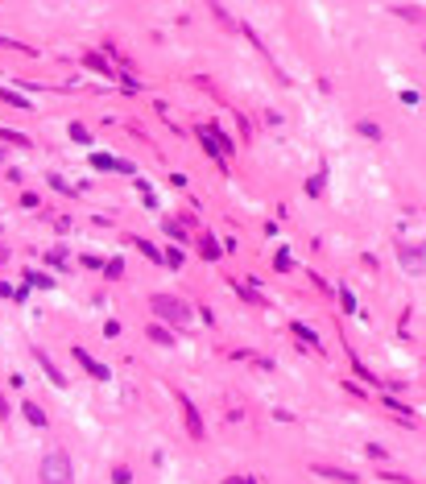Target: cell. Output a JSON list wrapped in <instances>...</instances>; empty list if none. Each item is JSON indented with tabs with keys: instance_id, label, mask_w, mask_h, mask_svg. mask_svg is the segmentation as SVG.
Returning <instances> with one entry per match:
<instances>
[{
	"instance_id": "1",
	"label": "cell",
	"mask_w": 426,
	"mask_h": 484,
	"mask_svg": "<svg viewBox=\"0 0 426 484\" xmlns=\"http://www.w3.org/2000/svg\"><path fill=\"white\" fill-rule=\"evenodd\" d=\"M37 481L41 484H75V464H70V456L66 452H46L41 456V464H37Z\"/></svg>"
},
{
	"instance_id": "2",
	"label": "cell",
	"mask_w": 426,
	"mask_h": 484,
	"mask_svg": "<svg viewBox=\"0 0 426 484\" xmlns=\"http://www.w3.org/2000/svg\"><path fill=\"white\" fill-rule=\"evenodd\" d=\"M149 307H153V315L157 319H166V323H174V327H186L195 315H191V307L182 302V298H174V294H153L149 298Z\"/></svg>"
},
{
	"instance_id": "3",
	"label": "cell",
	"mask_w": 426,
	"mask_h": 484,
	"mask_svg": "<svg viewBox=\"0 0 426 484\" xmlns=\"http://www.w3.org/2000/svg\"><path fill=\"white\" fill-rule=\"evenodd\" d=\"M398 261L410 278H423L426 273V249L423 244H398Z\"/></svg>"
},
{
	"instance_id": "4",
	"label": "cell",
	"mask_w": 426,
	"mask_h": 484,
	"mask_svg": "<svg viewBox=\"0 0 426 484\" xmlns=\"http://www.w3.org/2000/svg\"><path fill=\"white\" fill-rule=\"evenodd\" d=\"M75 360H79V365H83V373H87V377H95V381H108V377H112V369H108L104 360H95L87 348H75Z\"/></svg>"
},
{
	"instance_id": "5",
	"label": "cell",
	"mask_w": 426,
	"mask_h": 484,
	"mask_svg": "<svg viewBox=\"0 0 426 484\" xmlns=\"http://www.w3.org/2000/svg\"><path fill=\"white\" fill-rule=\"evenodd\" d=\"M174 398H178V406H182V414H186V431H191V439H203L207 431H203V418H199V410H195V402H191V398H186L182 389H178Z\"/></svg>"
},
{
	"instance_id": "6",
	"label": "cell",
	"mask_w": 426,
	"mask_h": 484,
	"mask_svg": "<svg viewBox=\"0 0 426 484\" xmlns=\"http://www.w3.org/2000/svg\"><path fill=\"white\" fill-rule=\"evenodd\" d=\"M33 360L46 369V377H50V385H54V389H62V385H66V377H62V373H58V365L46 356V348H33Z\"/></svg>"
},
{
	"instance_id": "7",
	"label": "cell",
	"mask_w": 426,
	"mask_h": 484,
	"mask_svg": "<svg viewBox=\"0 0 426 484\" xmlns=\"http://www.w3.org/2000/svg\"><path fill=\"white\" fill-rule=\"evenodd\" d=\"M203 133H207V137L215 141V149H220V153H224V162H228V153L236 149V145H232V137H228L224 128H215V124H203Z\"/></svg>"
},
{
	"instance_id": "8",
	"label": "cell",
	"mask_w": 426,
	"mask_h": 484,
	"mask_svg": "<svg viewBox=\"0 0 426 484\" xmlns=\"http://www.w3.org/2000/svg\"><path fill=\"white\" fill-rule=\"evenodd\" d=\"M294 340H302L307 348L323 352V340H319V331H315V327H307V323H298V319H294Z\"/></svg>"
},
{
	"instance_id": "9",
	"label": "cell",
	"mask_w": 426,
	"mask_h": 484,
	"mask_svg": "<svg viewBox=\"0 0 426 484\" xmlns=\"http://www.w3.org/2000/svg\"><path fill=\"white\" fill-rule=\"evenodd\" d=\"M21 414H25V423H29V427H50L46 410H41V406H33V402H21Z\"/></svg>"
},
{
	"instance_id": "10",
	"label": "cell",
	"mask_w": 426,
	"mask_h": 484,
	"mask_svg": "<svg viewBox=\"0 0 426 484\" xmlns=\"http://www.w3.org/2000/svg\"><path fill=\"white\" fill-rule=\"evenodd\" d=\"M311 472L327 476V481H344V484H356V472H344V468H327V464H315Z\"/></svg>"
},
{
	"instance_id": "11",
	"label": "cell",
	"mask_w": 426,
	"mask_h": 484,
	"mask_svg": "<svg viewBox=\"0 0 426 484\" xmlns=\"http://www.w3.org/2000/svg\"><path fill=\"white\" fill-rule=\"evenodd\" d=\"M0 99H4L8 108H17V112H33V104H29L25 95H17V91H8V87H0Z\"/></svg>"
},
{
	"instance_id": "12",
	"label": "cell",
	"mask_w": 426,
	"mask_h": 484,
	"mask_svg": "<svg viewBox=\"0 0 426 484\" xmlns=\"http://www.w3.org/2000/svg\"><path fill=\"white\" fill-rule=\"evenodd\" d=\"M162 232H166L170 240H178V244H186V228H182L178 220H162Z\"/></svg>"
},
{
	"instance_id": "13",
	"label": "cell",
	"mask_w": 426,
	"mask_h": 484,
	"mask_svg": "<svg viewBox=\"0 0 426 484\" xmlns=\"http://www.w3.org/2000/svg\"><path fill=\"white\" fill-rule=\"evenodd\" d=\"M356 133H360L365 141H381V124H377V120H360V124H356Z\"/></svg>"
},
{
	"instance_id": "14",
	"label": "cell",
	"mask_w": 426,
	"mask_h": 484,
	"mask_svg": "<svg viewBox=\"0 0 426 484\" xmlns=\"http://www.w3.org/2000/svg\"><path fill=\"white\" fill-rule=\"evenodd\" d=\"M336 294H340V311H344V315H356V294H352L348 286H340Z\"/></svg>"
},
{
	"instance_id": "15",
	"label": "cell",
	"mask_w": 426,
	"mask_h": 484,
	"mask_svg": "<svg viewBox=\"0 0 426 484\" xmlns=\"http://www.w3.org/2000/svg\"><path fill=\"white\" fill-rule=\"evenodd\" d=\"M91 166H95V170H120V157H108V153H91Z\"/></svg>"
},
{
	"instance_id": "16",
	"label": "cell",
	"mask_w": 426,
	"mask_h": 484,
	"mask_svg": "<svg viewBox=\"0 0 426 484\" xmlns=\"http://www.w3.org/2000/svg\"><path fill=\"white\" fill-rule=\"evenodd\" d=\"M25 282H29V286H41V290H54V278H50V273H33V269H29Z\"/></svg>"
},
{
	"instance_id": "17",
	"label": "cell",
	"mask_w": 426,
	"mask_h": 484,
	"mask_svg": "<svg viewBox=\"0 0 426 484\" xmlns=\"http://www.w3.org/2000/svg\"><path fill=\"white\" fill-rule=\"evenodd\" d=\"M149 340H153V344H166V348L174 344V336H170V331H166L162 323H153V327H149Z\"/></svg>"
},
{
	"instance_id": "18",
	"label": "cell",
	"mask_w": 426,
	"mask_h": 484,
	"mask_svg": "<svg viewBox=\"0 0 426 484\" xmlns=\"http://www.w3.org/2000/svg\"><path fill=\"white\" fill-rule=\"evenodd\" d=\"M83 62H87V66H91V70H99V75H108V79H112V66H108V62H104V58H99V54H87V58H83Z\"/></svg>"
},
{
	"instance_id": "19",
	"label": "cell",
	"mask_w": 426,
	"mask_h": 484,
	"mask_svg": "<svg viewBox=\"0 0 426 484\" xmlns=\"http://www.w3.org/2000/svg\"><path fill=\"white\" fill-rule=\"evenodd\" d=\"M133 244H137V249H141V253H145L149 261H162V253H157V249H153V244H149L145 236H133Z\"/></svg>"
},
{
	"instance_id": "20",
	"label": "cell",
	"mask_w": 426,
	"mask_h": 484,
	"mask_svg": "<svg viewBox=\"0 0 426 484\" xmlns=\"http://www.w3.org/2000/svg\"><path fill=\"white\" fill-rule=\"evenodd\" d=\"M220 253H224V249L215 244V236H203V257H207V261H220Z\"/></svg>"
},
{
	"instance_id": "21",
	"label": "cell",
	"mask_w": 426,
	"mask_h": 484,
	"mask_svg": "<svg viewBox=\"0 0 426 484\" xmlns=\"http://www.w3.org/2000/svg\"><path fill=\"white\" fill-rule=\"evenodd\" d=\"M120 273H124V261H120V257H112V261H104V278H112V282H116Z\"/></svg>"
},
{
	"instance_id": "22",
	"label": "cell",
	"mask_w": 426,
	"mask_h": 484,
	"mask_svg": "<svg viewBox=\"0 0 426 484\" xmlns=\"http://www.w3.org/2000/svg\"><path fill=\"white\" fill-rule=\"evenodd\" d=\"M133 481V468H128V464H116V468H112V484H128Z\"/></svg>"
},
{
	"instance_id": "23",
	"label": "cell",
	"mask_w": 426,
	"mask_h": 484,
	"mask_svg": "<svg viewBox=\"0 0 426 484\" xmlns=\"http://www.w3.org/2000/svg\"><path fill=\"white\" fill-rule=\"evenodd\" d=\"M323 182H327V170H319V174L307 182V195H323Z\"/></svg>"
},
{
	"instance_id": "24",
	"label": "cell",
	"mask_w": 426,
	"mask_h": 484,
	"mask_svg": "<svg viewBox=\"0 0 426 484\" xmlns=\"http://www.w3.org/2000/svg\"><path fill=\"white\" fill-rule=\"evenodd\" d=\"M46 261H50L54 269H66V249H50V253H46Z\"/></svg>"
},
{
	"instance_id": "25",
	"label": "cell",
	"mask_w": 426,
	"mask_h": 484,
	"mask_svg": "<svg viewBox=\"0 0 426 484\" xmlns=\"http://www.w3.org/2000/svg\"><path fill=\"white\" fill-rule=\"evenodd\" d=\"M70 137H75V141H79V145H91V133H87V128H83V124H79V120H75V124H70Z\"/></svg>"
},
{
	"instance_id": "26",
	"label": "cell",
	"mask_w": 426,
	"mask_h": 484,
	"mask_svg": "<svg viewBox=\"0 0 426 484\" xmlns=\"http://www.w3.org/2000/svg\"><path fill=\"white\" fill-rule=\"evenodd\" d=\"M162 261H166L170 269H178V265H182V249H178V244H174V249H166V257H162Z\"/></svg>"
},
{
	"instance_id": "27",
	"label": "cell",
	"mask_w": 426,
	"mask_h": 484,
	"mask_svg": "<svg viewBox=\"0 0 426 484\" xmlns=\"http://www.w3.org/2000/svg\"><path fill=\"white\" fill-rule=\"evenodd\" d=\"M273 269H278V273H286V269H290V253H286V249H278V257H273Z\"/></svg>"
},
{
	"instance_id": "28",
	"label": "cell",
	"mask_w": 426,
	"mask_h": 484,
	"mask_svg": "<svg viewBox=\"0 0 426 484\" xmlns=\"http://www.w3.org/2000/svg\"><path fill=\"white\" fill-rule=\"evenodd\" d=\"M50 186H54V191H62V195H70V186H66V178H62V174H50Z\"/></svg>"
},
{
	"instance_id": "29",
	"label": "cell",
	"mask_w": 426,
	"mask_h": 484,
	"mask_svg": "<svg viewBox=\"0 0 426 484\" xmlns=\"http://www.w3.org/2000/svg\"><path fill=\"white\" fill-rule=\"evenodd\" d=\"M21 207H25V211H37V207H41V199H37V195H21Z\"/></svg>"
},
{
	"instance_id": "30",
	"label": "cell",
	"mask_w": 426,
	"mask_h": 484,
	"mask_svg": "<svg viewBox=\"0 0 426 484\" xmlns=\"http://www.w3.org/2000/svg\"><path fill=\"white\" fill-rule=\"evenodd\" d=\"M0 141H12V145H29L21 133H8V128H0Z\"/></svg>"
},
{
	"instance_id": "31",
	"label": "cell",
	"mask_w": 426,
	"mask_h": 484,
	"mask_svg": "<svg viewBox=\"0 0 426 484\" xmlns=\"http://www.w3.org/2000/svg\"><path fill=\"white\" fill-rule=\"evenodd\" d=\"M224 484H257V476H249V472H236V476H228Z\"/></svg>"
},
{
	"instance_id": "32",
	"label": "cell",
	"mask_w": 426,
	"mask_h": 484,
	"mask_svg": "<svg viewBox=\"0 0 426 484\" xmlns=\"http://www.w3.org/2000/svg\"><path fill=\"white\" fill-rule=\"evenodd\" d=\"M104 336H108V340H116V336H120V323H116V319H112V323H104Z\"/></svg>"
},
{
	"instance_id": "33",
	"label": "cell",
	"mask_w": 426,
	"mask_h": 484,
	"mask_svg": "<svg viewBox=\"0 0 426 484\" xmlns=\"http://www.w3.org/2000/svg\"><path fill=\"white\" fill-rule=\"evenodd\" d=\"M0 418H8V402L4 398H0Z\"/></svg>"
},
{
	"instance_id": "34",
	"label": "cell",
	"mask_w": 426,
	"mask_h": 484,
	"mask_svg": "<svg viewBox=\"0 0 426 484\" xmlns=\"http://www.w3.org/2000/svg\"><path fill=\"white\" fill-rule=\"evenodd\" d=\"M4 261H8V249H4V244H0V265H4Z\"/></svg>"
},
{
	"instance_id": "35",
	"label": "cell",
	"mask_w": 426,
	"mask_h": 484,
	"mask_svg": "<svg viewBox=\"0 0 426 484\" xmlns=\"http://www.w3.org/2000/svg\"><path fill=\"white\" fill-rule=\"evenodd\" d=\"M0 157H4V149H0Z\"/></svg>"
}]
</instances>
